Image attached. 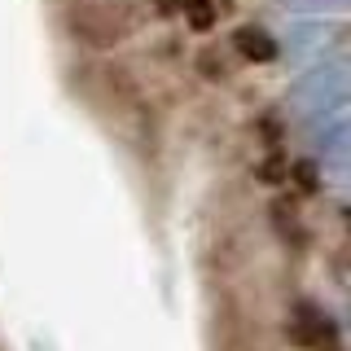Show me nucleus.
I'll use <instances>...</instances> for the list:
<instances>
[{
    "label": "nucleus",
    "instance_id": "2",
    "mask_svg": "<svg viewBox=\"0 0 351 351\" xmlns=\"http://www.w3.org/2000/svg\"><path fill=\"white\" fill-rule=\"evenodd\" d=\"M215 351H272L263 325L250 312H237V307H219L215 321Z\"/></svg>",
    "mask_w": 351,
    "mask_h": 351
},
{
    "label": "nucleus",
    "instance_id": "7",
    "mask_svg": "<svg viewBox=\"0 0 351 351\" xmlns=\"http://www.w3.org/2000/svg\"><path fill=\"white\" fill-rule=\"evenodd\" d=\"M285 176H294V184H299L303 193H316V189H321V176H316L312 162H290V167H285Z\"/></svg>",
    "mask_w": 351,
    "mask_h": 351
},
{
    "label": "nucleus",
    "instance_id": "6",
    "mask_svg": "<svg viewBox=\"0 0 351 351\" xmlns=\"http://www.w3.org/2000/svg\"><path fill=\"white\" fill-rule=\"evenodd\" d=\"M197 71H202V80H228V62L219 49H202L197 53Z\"/></svg>",
    "mask_w": 351,
    "mask_h": 351
},
{
    "label": "nucleus",
    "instance_id": "3",
    "mask_svg": "<svg viewBox=\"0 0 351 351\" xmlns=\"http://www.w3.org/2000/svg\"><path fill=\"white\" fill-rule=\"evenodd\" d=\"M290 334H294V343H321L325 347L329 338H334V325H329L325 312L299 303V307H294V321H290Z\"/></svg>",
    "mask_w": 351,
    "mask_h": 351
},
{
    "label": "nucleus",
    "instance_id": "5",
    "mask_svg": "<svg viewBox=\"0 0 351 351\" xmlns=\"http://www.w3.org/2000/svg\"><path fill=\"white\" fill-rule=\"evenodd\" d=\"M180 14L193 31H211L215 27V5L211 0H180Z\"/></svg>",
    "mask_w": 351,
    "mask_h": 351
},
{
    "label": "nucleus",
    "instance_id": "10",
    "mask_svg": "<svg viewBox=\"0 0 351 351\" xmlns=\"http://www.w3.org/2000/svg\"><path fill=\"white\" fill-rule=\"evenodd\" d=\"M62 5H66V0H62Z\"/></svg>",
    "mask_w": 351,
    "mask_h": 351
},
{
    "label": "nucleus",
    "instance_id": "8",
    "mask_svg": "<svg viewBox=\"0 0 351 351\" xmlns=\"http://www.w3.org/2000/svg\"><path fill=\"white\" fill-rule=\"evenodd\" d=\"M259 180H285L281 158H268V167H259Z\"/></svg>",
    "mask_w": 351,
    "mask_h": 351
},
{
    "label": "nucleus",
    "instance_id": "4",
    "mask_svg": "<svg viewBox=\"0 0 351 351\" xmlns=\"http://www.w3.org/2000/svg\"><path fill=\"white\" fill-rule=\"evenodd\" d=\"M233 44H237L241 58H250V62H277V40L259 27H237Z\"/></svg>",
    "mask_w": 351,
    "mask_h": 351
},
{
    "label": "nucleus",
    "instance_id": "1",
    "mask_svg": "<svg viewBox=\"0 0 351 351\" xmlns=\"http://www.w3.org/2000/svg\"><path fill=\"white\" fill-rule=\"evenodd\" d=\"M141 27V9L132 0H66L62 31L88 53H110L128 44Z\"/></svg>",
    "mask_w": 351,
    "mask_h": 351
},
{
    "label": "nucleus",
    "instance_id": "9",
    "mask_svg": "<svg viewBox=\"0 0 351 351\" xmlns=\"http://www.w3.org/2000/svg\"><path fill=\"white\" fill-rule=\"evenodd\" d=\"M158 14H180V0H158Z\"/></svg>",
    "mask_w": 351,
    "mask_h": 351
}]
</instances>
